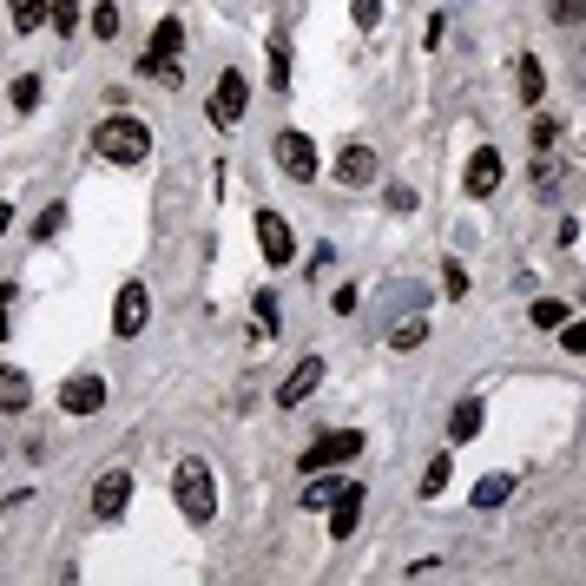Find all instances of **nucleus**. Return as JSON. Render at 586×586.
<instances>
[{
  "label": "nucleus",
  "mask_w": 586,
  "mask_h": 586,
  "mask_svg": "<svg viewBox=\"0 0 586 586\" xmlns=\"http://www.w3.org/2000/svg\"><path fill=\"white\" fill-rule=\"evenodd\" d=\"M172 494H178V514H185L191 527H211V514H218V481H211V468H205L198 455H185V461H178Z\"/></svg>",
  "instance_id": "nucleus-1"
},
{
  "label": "nucleus",
  "mask_w": 586,
  "mask_h": 586,
  "mask_svg": "<svg viewBox=\"0 0 586 586\" xmlns=\"http://www.w3.org/2000/svg\"><path fill=\"white\" fill-rule=\"evenodd\" d=\"M93 145H99V159H112V165H139L152 152V126L132 119V112H112L106 126L93 132Z\"/></svg>",
  "instance_id": "nucleus-2"
},
{
  "label": "nucleus",
  "mask_w": 586,
  "mask_h": 586,
  "mask_svg": "<svg viewBox=\"0 0 586 586\" xmlns=\"http://www.w3.org/2000/svg\"><path fill=\"white\" fill-rule=\"evenodd\" d=\"M244 106H251V80H244V73H218V86H211V99H205V119L211 126H238Z\"/></svg>",
  "instance_id": "nucleus-3"
},
{
  "label": "nucleus",
  "mask_w": 586,
  "mask_h": 586,
  "mask_svg": "<svg viewBox=\"0 0 586 586\" xmlns=\"http://www.w3.org/2000/svg\"><path fill=\"white\" fill-rule=\"evenodd\" d=\"M356 455H363V435H356V428H343V435H317V448H303V475H323V468L356 461Z\"/></svg>",
  "instance_id": "nucleus-4"
},
{
  "label": "nucleus",
  "mask_w": 586,
  "mask_h": 586,
  "mask_svg": "<svg viewBox=\"0 0 586 586\" xmlns=\"http://www.w3.org/2000/svg\"><path fill=\"white\" fill-rule=\"evenodd\" d=\"M126 507H132V475L126 468H106V475L93 481V514L99 521H119Z\"/></svg>",
  "instance_id": "nucleus-5"
},
{
  "label": "nucleus",
  "mask_w": 586,
  "mask_h": 586,
  "mask_svg": "<svg viewBox=\"0 0 586 586\" xmlns=\"http://www.w3.org/2000/svg\"><path fill=\"white\" fill-rule=\"evenodd\" d=\"M277 165L290 178H317V139L310 132H277Z\"/></svg>",
  "instance_id": "nucleus-6"
},
{
  "label": "nucleus",
  "mask_w": 586,
  "mask_h": 586,
  "mask_svg": "<svg viewBox=\"0 0 586 586\" xmlns=\"http://www.w3.org/2000/svg\"><path fill=\"white\" fill-rule=\"evenodd\" d=\"M145 317H152V297L145 284H119V310H112V336H139Z\"/></svg>",
  "instance_id": "nucleus-7"
},
{
  "label": "nucleus",
  "mask_w": 586,
  "mask_h": 586,
  "mask_svg": "<svg viewBox=\"0 0 586 586\" xmlns=\"http://www.w3.org/2000/svg\"><path fill=\"white\" fill-rule=\"evenodd\" d=\"M257 251H264L270 264H290V257H297V238H290V224L277 218V211H257Z\"/></svg>",
  "instance_id": "nucleus-8"
},
{
  "label": "nucleus",
  "mask_w": 586,
  "mask_h": 586,
  "mask_svg": "<svg viewBox=\"0 0 586 586\" xmlns=\"http://www.w3.org/2000/svg\"><path fill=\"white\" fill-rule=\"evenodd\" d=\"M60 409H73V415H99V409H106V382H99L93 369H80V376L60 389Z\"/></svg>",
  "instance_id": "nucleus-9"
},
{
  "label": "nucleus",
  "mask_w": 586,
  "mask_h": 586,
  "mask_svg": "<svg viewBox=\"0 0 586 586\" xmlns=\"http://www.w3.org/2000/svg\"><path fill=\"white\" fill-rule=\"evenodd\" d=\"M363 494L369 488H356V481H343V488H336V501H330V540L356 534V521H363Z\"/></svg>",
  "instance_id": "nucleus-10"
},
{
  "label": "nucleus",
  "mask_w": 586,
  "mask_h": 586,
  "mask_svg": "<svg viewBox=\"0 0 586 586\" xmlns=\"http://www.w3.org/2000/svg\"><path fill=\"white\" fill-rule=\"evenodd\" d=\"M317 382H323V356H303V363L284 376L277 402H284V409H297V402H310V389H317Z\"/></svg>",
  "instance_id": "nucleus-11"
},
{
  "label": "nucleus",
  "mask_w": 586,
  "mask_h": 586,
  "mask_svg": "<svg viewBox=\"0 0 586 586\" xmlns=\"http://www.w3.org/2000/svg\"><path fill=\"white\" fill-rule=\"evenodd\" d=\"M461 185H468V198H488V191L501 185V152H494V145H481L475 159H468V178H461Z\"/></svg>",
  "instance_id": "nucleus-12"
},
{
  "label": "nucleus",
  "mask_w": 586,
  "mask_h": 586,
  "mask_svg": "<svg viewBox=\"0 0 586 586\" xmlns=\"http://www.w3.org/2000/svg\"><path fill=\"white\" fill-rule=\"evenodd\" d=\"M336 178H343V185H376V152H369V145H343Z\"/></svg>",
  "instance_id": "nucleus-13"
},
{
  "label": "nucleus",
  "mask_w": 586,
  "mask_h": 586,
  "mask_svg": "<svg viewBox=\"0 0 586 586\" xmlns=\"http://www.w3.org/2000/svg\"><path fill=\"white\" fill-rule=\"evenodd\" d=\"M475 435H481V396H461L455 402V415H448V442H475Z\"/></svg>",
  "instance_id": "nucleus-14"
},
{
  "label": "nucleus",
  "mask_w": 586,
  "mask_h": 586,
  "mask_svg": "<svg viewBox=\"0 0 586 586\" xmlns=\"http://www.w3.org/2000/svg\"><path fill=\"white\" fill-rule=\"evenodd\" d=\"M139 73H145V80H159V86H178V80H185L178 53H145V60H139Z\"/></svg>",
  "instance_id": "nucleus-15"
},
{
  "label": "nucleus",
  "mask_w": 586,
  "mask_h": 586,
  "mask_svg": "<svg viewBox=\"0 0 586 586\" xmlns=\"http://www.w3.org/2000/svg\"><path fill=\"white\" fill-rule=\"evenodd\" d=\"M33 402V382L20 369H0V409H27Z\"/></svg>",
  "instance_id": "nucleus-16"
},
{
  "label": "nucleus",
  "mask_w": 586,
  "mask_h": 586,
  "mask_svg": "<svg viewBox=\"0 0 586 586\" xmlns=\"http://www.w3.org/2000/svg\"><path fill=\"white\" fill-rule=\"evenodd\" d=\"M514 73H521V99H527V106H540V93H547V66H540L534 53H527V60L514 66Z\"/></svg>",
  "instance_id": "nucleus-17"
},
{
  "label": "nucleus",
  "mask_w": 586,
  "mask_h": 586,
  "mask_svg": "<svg viewBox=\"0 0 586 586\" xmlns=\"http://www.w3.org/2000/svg\"><path fill=\"white\" fill-rule=\"evenodd\" d=\"M514 494V475H481L475 481V507H501Z\"/></svg>",
  "instance_id": "nucleus-18"
},
{
  "label": "nucleus",
  "mask_w": 586,
  "mask_h": 586,
  "mask_svg": "<svg viewBox=\"0 0 586 586\" xmlns=\"http://www.w3.org/2000/svg\"><path fill=\"white\" fill-rule=\"evenodd\" d=\"M336 488H343V481H330V475H323V481H317V475H310V488H303V494H297V501H303V507H310V514H323V507H330V501H336Z\"/></svg>",
  "instance_id": "nucleus-19"
},
{
  "label": "nucleus",
  "mask_w": 586,
  "mask_h": 586,
  "mask_svg": "<svg viewBox=\"0 0 586 586\" xmlns=\"http://www.w3.org/2000/svg\"><path fill=\"white\" fill-rule=\"evenodd\" d=\"M80 14H86V0H47V20H53L60 33H73V27H80Z\"/></svg>",
  "instance_id": "nucleus-20"
},
{
  "label": "nucleus",
  "mask_w": 586,
  "mask_h": 586,
  "mask_svg": "<svg viewBox=\"0 0 586 586\" xmlns=\"http://www.w3.org/2000/svg\"><path fill=\"white\" fill-rule=\"evenodd\" d=\"M185 47V20H159L152 27V53H178Z\"/></svg>",
  "instance_id": "nucleus-21"
},
{
  "label": "nucleus",
  "mask_w": 586,
  "mask_h": 586,
  "mask_svg": "<svg viewBox=\"0 0 586 586\" xmlns=\"http://www.w3.org/2000/svg\"><path fill=\"white\" fill-rule=\"evenodd\" d=\"M527 178H534V198H554V191H560V172H554V159H547V152L534 159V172H527Z\"/></svg>",
  "instance_id": "nucleus-22"
},
{
  "label": "nucleus",
  "mask_w": 586,
  "mask_h": 586,
  "mask_svg": "<svg viewBox=\"0 0 586 586\" xmlns=\"http://www.w3.org/2000/svg\"><path fill=\"white\" fill-rule=\"evenodd\" d=\"M527 139H534V152H554V139H560V119L534 112V126H527Z\"/></svg>",
  "instance_id": "nucleus-23"
},
{
  "label": "nucleus",
  "mask_w": 586,
  "mask_h": 586,
  "mask_svg": "<svg viewBox=\"0 0 586 586\" xmlns=\"http://www.w3.org/2000/svg\"><path fill=\"white\" fill-rule=\"evenodd\" d=\"M47 20V0H14V33H33Z\"/></svg>",
  "instance_id": "nucleus-24"
},
{
  "label": "nucleus",
  "mask_w": 586,
  "mask_h": 586,
  "mask_svg": "<svg viewBox=\"0 0 586 586\" xmlns=\"http://www.w3.org/2000/svg\"><path fill=\"white\" fill-rule=\"evenodd\" d=\"M560 349H567V356H586V317H567V323H560Z\"/></svg>",
  "instance_id": "nucleus-25"
},
{
  "label": "nucleus",
  "mask_w": 586,
  "mask_h": 586,
  "mask_svg": "<svg viewBox=\"0 0 586 586\" xmlns=\"http://www.w3.org/2000/svg\"><path fill=\"white\" fill-rule=\"evenodd\" d=\"M534 323H540V330H560V323H567V303H560V297H540L534 303Z\"/></svg>",
  "instance_id": "nucleus-26"
},
{
  "label": "nucleus",
  "mask_w": 586,
  "mask_h": 586,
  "mask_svg": "<svg viewBox=\"0 0 586 586\" xmlns=\"http://www.w3.org/2000/svg\"><path fill=\"white\" fill-rule=\"evenodd\" d=\"M60 231H66V205H47V211H40V224H33V238L47 244V238H60Z\"/></svg>",
  "instance_id": "nucleus-27"
},
{
  "label": "nucleus",
  "mask_w": 586,
  "mask_h": 586,
  "mask_svg": "<svg viewBox=\"0 0 586 586\" xmlns=\"http://www.w3.org/2000/svg\"><path fill=\"white\" fill-rule=\"evenodd\" d=\"M547 20H554V27H573V20H586V0H547Z\"/></svg>",
  "instance_id": "nucleus-28"
},
{
  "label": "nucleus",
  "mask_w": 586,
  "mask_h": 586,
  "mask_svg": "<svg viewBox=\"0 0 586 586\" xmlns=\"http://www.w3.org/2000/svg\"><path fill=\"white\" fill-rule=\"evenodd\" d=\"M442 488H448V455H435L422 468V494H442Z\"/></svg>",
  "instance_id": "nucleus-29"
},
{
  "label": "nucleus",
  "mask_w": 586,
  "mask_h": 586,
  "mask_svg": "<svg viewBox=\"0 0 586 586\" xmlns=\"http://www.w3.org/2000/svg\"><path fill=\"white\" fill-rule=\"evenodd\" d=\"M422 336H428V323H422V317H409V323H402L396 336H389V349H415V343H422Z\"/></svg>",
  "instance_id": "nucleus-30"
},
{
  "label": "nucleus",
  "mask_w": 586,
  "mask_h": 586,
  "mask_svg": "<svg viewBox=\"0 0 586 586\" xmlns=\"http://www.w3.org/2000/svg\"><path fill=\"white\" fill-rule=\"evenodd\" d=\"M442 290H448V297H468V270H461L455 257L442 264Z\"/></svg>",
  "instance_id": "nucleus-31"
},
{
  "label": "nucleus",
  "mask_w": 586,
  "mask_h": 586,
  "mask_svg": "<svg viewBox=\"0 0 586 586\" xmlns=\"http://www.w3.org/2000/svg\"><path fill=\"white\" fill-rule=\"evenodd\" d=\"M93 33H99V40L119 33V7H112V0H106V7H93Z\"/></svg>",
  "instance_id": "nucleus-32"
},
{
  "label": "nucleus",
  "mask_w": 586,
  "mask_h": 586,
  "mask_svg": "<svg viewBox=\"0 0 586 586\" xmlns=\"http://www.w3.org/2000/svg\"><path fill=\"white\" fill-rule=\"evenodd\" d=\"M14 106H20V112L40 106V80H33V73H27V80H14Z\"/></svg>",
  "instance_id": "nucleus-33"
},
{
  "label": "nucleus",
  "mask_w": 586,
  "mask_h": 586,
  "mask_svg": "<svg viewBox=\"0 0 586 586\" xmlns=\"http://www.w3.org/2000/svg\"><path fill=\"white\" fill-rule=\"evenodd\" d=\"M270 86H277V93L290 86V53L284 47H270Z\"/></svg>",
  "instance_id": "nucleus-34"
},
{
  "label": "nucleus",
  "mask_w": 586,
  "mask_h": 586,
  "mask_svg": "<svg viewBox=\"0 0 586 586\" xmlns=\"http://www.w3.org/2000/svg\"><path fill=\"white\" fill-rule=\"evenodd\" d=\"M376 20H382V0H356V27L376 33Z\"/></svg>",
  "instance_id": "nucleus-35"
},
{
  "label": "nucleus",
  "mask_w": 586,
  "mask_h": 586,
  "mask_svg": "<svg viewBox=\"0 0 586 586\" xmlns=\"http://www.w3.org/2000/svg\"><path fill=\"white\" fill-rule=\"evenodd\" d=\"M7 317H14V290H0V336H7Z\"/></svg>",
  "instance_id": "nucleus-36"
},
{
  "label": "nucleus",
  "mask_w": 586,
  "mask_h": 586,
  "mask_svg": "<svg viewBox=\"0 0 586 586\" xmlns=\"http://www.w3.org/2000/svg\"><path fill=\"white\" fill-rule=\"evenodd\" d=\"M7 224H14V211H7V205H0V231H7Z\"/></svg>",
  "instance_id": "nucleus-37"
}]
</instances>
